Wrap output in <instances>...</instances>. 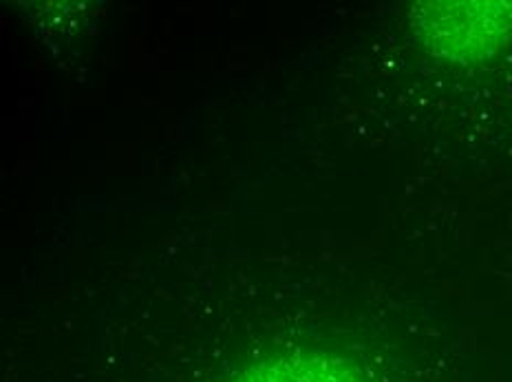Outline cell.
<instances>
[{
  "label": "cell",
  "mask_w": 512,
  "mask_h": 382,
  "mask_svg": "<svg viewBox=\"0 0 512 382\" xmlns=\"http://www.w3.org/2000/svg\"><path fill=\"white\" fill-rule=\"evenodd\" d=\"M230 382H373L356 358L325 352V349H298L261 360Z\"/></svg>",
  "instance_id": "7a4b0ae2"
},
{
  "label": "cell",
  "mask_w": 512,
  "mask_h": 382,
  "mask_svg": "<svg viewBox=\"0 0 512 382\" xmlns=\"http://www.w3.org/2000/svg\"><path fill=\"white\" fill-rule=\"evenodd\" d=\"M411 31L426 56L453 67H482L512 49V0L420 3Z\"/></svg>",
  "instance_id": "6da1fadb"
}]
</instances>
